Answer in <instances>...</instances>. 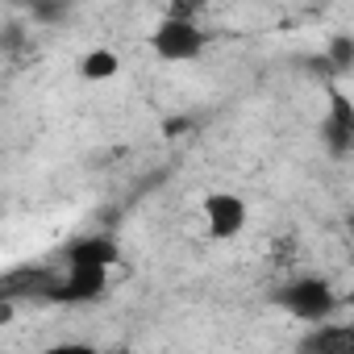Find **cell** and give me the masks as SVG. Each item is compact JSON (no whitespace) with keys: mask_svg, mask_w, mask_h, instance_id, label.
Returning a JSON list of instances; mask_svg holds the SVG:
<instances>
[{"mask_svg":"<svg viewBox=\"0 0 354 354\" xmlns=\"http://www.w3.org/2000/svg\"><path fill=\"white\" fill-rule=\"evenodd\" d=\"M21 46H26V21H5L0 26V50L21 55Z\"/></svg>","mask_w":354,"mask_h":354,"instance_id":"cell-11","label":"cell"},{"mask_svg":"<svg viewBox=\"0 0 354 354\" xmlns=\"http://www.w3.org/2000/svg\"><path fill=\"white\" fill-rule=\"evenodd\" d=\"M205 5H213V0H175V9H180V13H196Z\"/></svg>","mask_w":354,"mask_h":354,"instance_id":"cell-12","label":"cell"},{"mask_svg":"<svg viewBox=\"0 0 354 354\" xmlns=\"http://www.w3.org/2000/svg\"><path fill=\"white\" fill-rule=\"evenodd\" d=\"M205 50H209V30L196 21V13L171 9L150 30V55L162 63H196Z\"/></svg>","mask_w":354,"mask_h":354,"instance_id":"cell-1","label":"cell"},{"mask_svg":"<svg viewBox=\"0 0 354 354\" xmlns=\"http://www.w3.org/2000/svg\"><path fill=\"white\" fill-rule=\"evenodd\" d=\"M63 259H67V263H96V267H117V259H121V246H117L109 234H88V238L71 242V246L63 250Z\"/></svg>","mask_w":354,"mask_h":354,"instance_id":"cell-7","label":"cell"},{"mask_svg":"<svg viewBox=\"0 0 354 354\" xmlns=\"http://www.w3.org/2000/svg\"><path fill=\"white\" fill-rule=\"evenodd\" d=\"M329 63H333L337 75H346V71L354 67V42H350V34H337V38L329 42Z\"/></svg>","mask_w":354,"mask_h":354,"instance_id":"cell-10","label":"cell"},{"mask_svg":"<svg viewBox=\"0 0 354 354\" xmlns=\"http://www.w3.org/2000/svg\"><path fill=\"white\" fill-rule=\"evenodd\" d=\"M109 279H113V267L67 263V271L46 283V300H55V304H88V300H100L109 292Z\"/></svg>","mask_w":354,"mask_h":354,"instance_id":"cell-3","label":"cell"},{"mask_svg":"<svg viewBox=\"0 0 354 354\" xmlns=\"http://www.w3.org/2000/svg\"><path fill=\"white\" fill-rule=\"evenodd\" d=\"M279 308H283L288 317L304 321V325H317V321H329V317L337 313V292H333V283L321 279V275H296V279L283 283Z\"/></svg>","mask_w":354,"mask_h":354,"instance_id":"cell-2","label":"cell"},{"mask_svg":"<svg viewBox=\"0 0 354 354\" xmlns=\"http://www.w3.org/2000/svg\"><path fill=\"white\" fill-rule=\"evenodd\" d=\"M321 142L333 158H346L354 150V104L342 88H329V113L321 121Z\"/></svg>","mask_w":354,"mask_h":354,"instance_id":"cell-5","label":"cell"},{"mask_svg":"<svg viewBox=\"0 0 354 354\" xmlns=\"http://www.w3.org/2000/svg\"><path fill=\"white\" fill-rule=\"evenodd\" d=\"M201 221H205V234H209L213 242H230V238H238V234L246 230L250 209H246V201H242L238 192L217 188V192H209V196L201 201Z\"/></svg>","mask_w":354,"mask_h":354,"instance_id":"cell-4","label":"cell"},{"mask_svg":"<svg viewBox=\"0 0 354 354\" xmlns=\"http://www.w3.org/2000/svg\"><path fill=\"white\" fill-rule=\"evenodd\" d=\"M71 13V0H26V17L38 26H63Z\"/></svg>","mask_w":354,"mask_h":354,"instance_id":"cell-9","label":"cell"},{"mask_svg":"<svg viewBox=\"0 0 354 354\" xmlns=\"http://www.w3.org/2000/svg\"><path fill=\"white\" fill-rule=\"evenodd\" d=\"M80 75L88 80V84H109V80H117L121 75V55H113V50H88L84 59H80Z\"/></svg>","mask_w":354,"mask_h":354,"instance_id":"cell-8","label":"cell"},{"mask_svg":"<svg viewBox=\"0 0 354 354\" xmlns=\"http://www.w3.org/2000/svg\"><path fill=\"white\" fill-rule=\"evenodd\" d=\"M350 346H354V329L350 325H333V317L317 321L313 333L300 342L304 354H350Z\"/></svg>","mask_w":354,"mask_h":354,"instance_id":"cell-6","label":"cell"},{"mask_svg":"<svg viewBox=\"0 0 354 354\" xmlns=\"http://www.w3.org/2000/svg\"><path fill=\"white\" fill-rule=\"evenodd\" d=\"M9 321V304H0V325H5Z\"/></svg>","mask_w":354,"mask_h":354,"instance_id":"cell-13","label":"cell"}]
</instances>
